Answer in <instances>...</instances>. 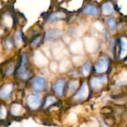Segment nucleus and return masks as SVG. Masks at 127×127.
I'll return each instance as SVG.
<instances>
[{
  "mask_svg": "<svg viewBox=\"0 0 127 127\" xmlns=\"http://www.w3.org/2000/svg\"><path fill=\"white\" fill-rule=\"evenodd\" d=\"M22 106H21L19 104H17V103L13 104V105L11 106V108H10L11 114H13V115H15V116L19 115L22 112Z\"/></svg>",
  "mask_w": 127,
  "mask_h": 127,
  "instance_id": "16",
  "label": "nucleus"
},
{
  "mask_svg": "<svg viewBox=\"0 0 127 127\" xmlns=\"http://www.w3.org/2000/svg\"><path fill=\"white\" fill-rule=\"evenodd\" d=\"M109 60L106 56L100 57L95 64V71L97 74H103L108 69Z\"/></svg>",
  "mask_w": 127,
  "mask_h": 127,
  "instance_id": "2",
  "label": "nucleus"
},
{
  "mask_svg": "<svg viewBox=\"0 0 127 127\" xmlns=\"http://www.w3.org/2000/svg\"><path fill=\"white\" fill-rule=\"evenodd\" d=\"M119 42H120V54H119V56H120L121 58H123L127 54V41L125 39L121 38L120 39Z\"/></svg>",
  "mask_w": 127,
  "mask_h": 127,
  "instance_id": "13",
  "label": "nucleus"
},
{
  "mask_svg": "<svg viewBox=\"0 0 127 127\" xmlns=\"http://www.w3.org/2000/svg\"><path fill=\"white\" fill-rule=\"evenodd\" d=\"M91 68H92V65L89 63H85L83 67H82V69H81V73H82V75L83 77H87L90 71H91Z\"/></svg>",
  "mask_w": 127,
  "mask_h": 127,
  "instance_id": "17",
  "label": "nucleus"
},
{
  "mask_svg": "<svg viewBox=\"0 0 127 127\" xmlns=\"http://www.w3.org/2000/svg\"><path fill=\"white\" fill-rule=\"evenodd\" d=\"M89 95V87L86 82H84L80 89L77 91V92L74 96V100L76 101H80L86 99V97Z\"/></svg>",
  "mask_w": 127,
  "mask_h": 127,
  "instance_id": "6",
  "label": "nucleus"
},
{
  "mask_svg": "<svg viewBox=\"0 0 127 127\" xmlns=\"http://www.w3.org/2000/svg\"><path fill=\"white\" fill-rule=\"evenodd\" d=\"M6 114H7V112H6L5 108L4 107V106H1V110H0V116H1V119H4V118H5Z\"/></svg>",
  "mask_w": 127,
  "mask_h": 127,
  "instance_id": "22",
  "label": "nucleus"
},
{
  "mask_svg": "<svg viewBox=\"0 0 127 127\" xmlns=\"http://www.w3.org/2000/svg\"><path fill=\"white\" fill-rule=\"evenodd\" d=\"M27 64V56L22 55L21 57L19 65L17 68V75L22 80H28L31 77V72L26 67Z\"/></svg>",
  "mask_w": 127,
  "mask_h": 127,
  "instance_id": "1",
  "label": "nucleus"
},
{
  "mask_svg": "<svg viewBox=\"0 0 127 127\" xmlns=\"http://www.w3.org/2000/svg\"><path fill=\"white\" fill-rule=\"evenodd\" d=\"M13 44H14V42H13V40L10 38H7L4 41V46L7 50H10L13 48Z\"/></svg>",
  "mask_w": 127,
  "mask_h": 127,
  "instance_id": "20",
  "label": "nucleus"
},
{
  "mask_svg": "<svg viewBox=\"0 0 127 127\" xmlns=\"http://www.w3.org/2000/svg\"><path fill=\"white\" fill-rule=\"evenodd\" d=\"M13 85L12 83H7V84H4L1 90H0V97L1 99H6V98H8L12 92H13Z\"/></svg>",
  "mask_w": 127,
  "mask_h": 127,
  "instance_id": "11",
  "label": "nucleus"
},
{
  "mask_svg": "<svg viewBox=\"0 0 127 127\" xmlns=\"http://www.w3.org/2000/svg\"><path fill=\"white\" fill-rule=\"evenodd\" d=\"M56 102V99L54 96H48L45 100V103H44V105H43V107L45 109V108H48L50 106H51L52 104H54V103Z\"/></svg>",
  "mask_w": 127,
  "mask_h": 127,
  "instance_id": "18",
  "label": "nucleus"
},
{
  "mask_svg": "<svg viewBox=\"0 0 127 127\" xmlns=\"http://www.w3.org/2000/svg\"><path fill=\"white\" fill-rule=\"evenodd\" d=\"M63 33L58 29H51L45 32L44 35L45 42H54L60 38Z\"/></svg>",
  "mask_w": 127,
  "mask_h": 127,
  "instance_id": "5",
  "label": "nucleus"
},
{
  "mask_svg": "<svg viewBox=\"0 0 127 127\" xmlns=\"http://www.w3.org/2000/svg\"><path fill=\"white\" fill-rule=\"evenodd\" d=\"M78 81L77 80H71L69 82V84H68V91L70 93H73L76 91V89H77L78 87Z\"/></svg>",
  "mask_w": 127,
  "mask_h": 127,
  "instance_id": "19",
  "label": "nucleus"
},
{
  "mask_svg": "<svg viewBox=\"0 0 127 127\" xmlns=\"http://www.w3.org/2000/svg\"><path fill=\"white\" fill-rule=\"evenodd\" d=\"M107 82V77L106 75H101L96 77H92L90 80V85L92 88L93 89H99L100 88L103 84L106 83Z\"/></svg>",
  "mask_w": 127,
  "mask_h": 127,
  "instance_id": "9",
  "label": "nucleus"
},
{
  "mask_svg": "<svg viewBox=\"0 0 127 127\" xmlns=\"http://www.w3.org/2000/svg\"><path fill=\"white\" fill-rule=\"evenodd\" d=\"M82 13L86 16H97L99 14V9L95 4L88 3L83 7L82 10Z\"/></svg>",
  "mask_w": 127,
  "mask_h": 127,
  "instance_id": "7",
  "label": "nucleus"
},
{
  "mask_svg": "<svg viewBox=\"0 0 127 127\" xmlns=\"http://www.w3.org/2000/svg\"><path fill=\"white\" fill-rule=\"evenodd\" d=\"M106 24L107 25V27L112 30V31H114L118 27V22H117V20L115 17L113 16H110V17H108L106 19Z\"/></svg>",
  "mask_w": 127,
  "mask_h": 127,
  "instance_id": "14",
  "label": "nucleus"
},
{
  "mask_svg": "<svg viewBox=\"0 0 127 127\" xmlns=\"http://www.w3.org/2000/svg\"><path fill=\"white\" fill-rule=\"evenodd\" d=\"M28 106L32 110H36L41 105L40 97L36 94H31L28 96L26 100Z\"/></svg>",
  "mask_w": 127,
  "mask_h": 127,
  "instance_id": "4",
  "label": "nucleus"
},
{
  "mask_svg": "<svg viewBox=\"0 0 127 127\" xmlns=\"http://www.w3.org/2000/svg\"><path fill=\"white\" fill-rule=\"evenodd\" d=\"M65 85V79H59L53 84V90L55 95L58 97H62L64 92V88Z\"/></svg>",
  "mask_w": 127,
  "mask_h": 127,
  "instance_id": "8",
  "label": "nucleus"
},
{
  "mask_svg": "<svg viewBox=\"0 0 127 127\" xmlns=\"http://www.w3.org/2000/svg\"><path fill=\"white\" fill-rule=\"evenodd\" d=\"M45 78L41 76H36L33 78L31 83V88L36 92H42L45 89Z\"/></svg>",
  "mask_w": 127,
  "mask_h": 127,
  "instance_id": "3",
  "label": "nucleus"
},
{
  "mask_svg": "<svg viewBox=\"0 0 127 127\" xmlns=\"http://www.w3.org/2000/svg\"><path fill=\"white\" fill-rule=\"evenodd\" d=\"M101 12L104 15H110L115 12V7L113 4L110 1H106L103 3L101 6Z\"/></svg>",
  "mask_w": 127,
  "mask_h": 127,
  "instance_id": "12",
  "label": "nucleus"
},
{
  "mask_svg": "<svg viewBox=\"0 0 127 127\" xmlns=\"http://www.w3.org/2000/svg\"><path fill=\"white\" fill-rule=\"evenodd\" d=\"M66 18V14L63 11H55L51 13H50L47 18L46 22H54L57 21L63 20Z\"/></svg>",
  "mask_w": 127,
  "mask_h": 127,
  "instance_id": "10",
  "label": "nucleus"
},
{
  "mask_svg": "<svg viewBox=\"0 0 127 127\" xmlns=\"http://www.w3.org/2000/svg\"><path fill=\"white\" fill-rule=\"evenodd\" d=\"M22 40H23V36H22V31L21 30H17L15 32L14 36H13L14 45H16V46H19L22 43Z\"/></svg>",
  "mask_w": 127,
  "mask_h": 127,
  "instance_id": "15",
  "label": "nucleus"
},
{
  "mask_svg": "<svg viewBox=\"0 0 127 127\" xmlns=\"http://www.w3.org/2000/svg\"><path fill=\"white\" fill-rule=\"evenodd\" d=\"M41 40H42V36H39H39H36V37H34V38L32 39V41L31 42L30 45H31V46L33 47V48L36 47V46L41 42Z\"/></svg>",
  "mask_w": 127,
  "mask_h": 127,
  "instance_id": "21",
  "label": "nucleus"
}]
</instances>
